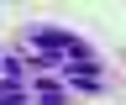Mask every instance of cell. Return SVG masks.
<instances>
[{
	"instance_id": "6da1fadb",
	"label": "cell",
	"mask_w": 126,
	"mask_h": 105,
	"mask_svg": "<svg viewBox=\"0 0 126 105\" xmlns=\"http://www.w3.org/2000/svg\"><path fill=\"white\" fill-rule=\"evenodd\" d=\"M26 37L37 42V53H47V58H58V53H63V58H74V63H94V53H89L74 32H63V26H32Z\"/></svg>"
},
{
	"instance_id": "277c9868",
	"label": "cell",
	"mask_w": 126,
	"mask_h": 105,
	"mask_svg": "<svg viewBox=\"0 0 126 105\" xmlns=\"http://www.w3.org/2000/svg\"><path fill=\"white\" fill-rule=\"evenodd\" d=\"M0 79H21V58H0Z\"/></svg>"
},
{
	"instance_id": "5b68a950",
	"label": "cell",
	"mask_w": 126,
	"mask_h": 105,
	"mask_svg": "<svg viewBox=\"0 0 126 105\" xmlns=\"http://www.w3.org/2000/svg\"><path fill=\"white\" fill-rule=\"evenodd\" d=\"M37 105H63V89L53 84V89H37Z\"/></svg>"
},
{
	"instance_id": "7a4b0ae2",
	"label": "cell",
	"mask_w": 126,
	"mask_h": 105,
	"mask_svg": "<svg viewBox=\"0 0 126 105\" xmlns=\"http://www.w3.org/2000/svg\"><path fill=\"white\" fill-rule=\"evenodd\" d=\"M63 84H74V89H89V95H94V89H105V79L94 74V63H68V68H63Z\"/></svg>"
},
{
	"instance_id": "3957f363",
	"label": "cell",
	"mask_w": 126,
	"mask_h": 105,
	"mask_svg": "<svg viewBox=\"0 0 126 105\" xmlns=\"http://www.w3.org/2000/svg\"><path fill=\"white\" fill-rule=\"evenodd\" d=\"M0 105H26V89L16 79H0Z\"/></svg>"
}]
</instances>
